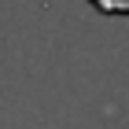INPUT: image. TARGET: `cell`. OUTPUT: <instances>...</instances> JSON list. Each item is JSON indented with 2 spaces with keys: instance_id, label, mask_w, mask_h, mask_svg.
Instances as JSON below:
<instances>
[{
  "instance_id": "obj_1",
  "label": "cell",
  "mask_w": 129,
  "mask_h": 129,
  "mask_svg": "<svg viewBox=\"0 0 129 129\" xmlns=\"http://www.w3.org/2000/svg\"><path fill=\"white\" fill-rule=\"evenodd\" d=\"M100 15H111V19H129V0H89Z\"/></svg>"
}]
</instances>
